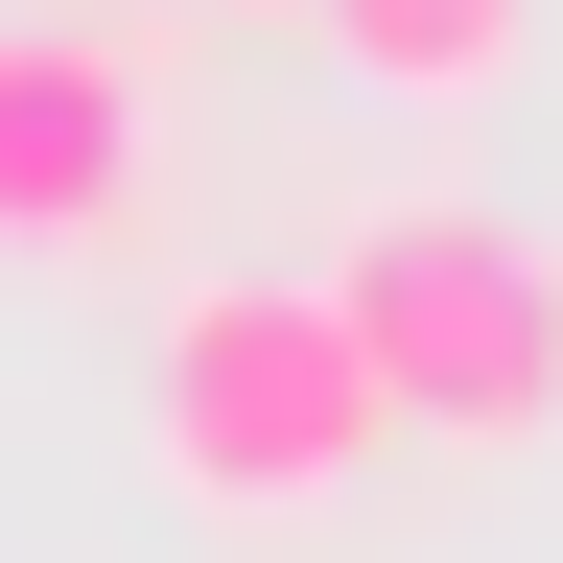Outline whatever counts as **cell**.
<instances>
[{"instance_id":"1","label":"cell","mask_w":563,"mask_h":563,"mask_svg":"<svg viewBox=\"0 0 563 563\" xmlns=\"http://www.w3.org/2000/svg\"><path fill=\"white\" fill-rule=\"evenodd\" d=\"M399 446V376L329 282H188L165 306V493L188 517H329Z\"/></svg>"},{"instance_id":"2","label":"cell","mask_w":563,"mask_h":563,"mask_svg":"<svg viewBox=\"0 0 563 563\" xmlns=\"http://www.w3.org/2000/svg\"><path fill=\"white\" fill-rule=\"evenodd\" d=\"M329 306L376 329V376H399L422 446H540L563 422V258L517 211H376L329 258Z\"/></svg>"},{"instance_id":"3","label":"cell","mask_w":563,"mask_h":563,"mask_svg":"<svg viewBox=\"0 0 563 563\" xmlns=\"http://www.w3.org/2000/svg\"><path fill=\"white\" fill-rule=\"evenodd\" d=\"M141 24H70V0H0V258H95L141 235Z\"/></svg>"},{"instance_id":"4","label":"cell","mask_w":563,"mask_h":563,"mask_svg":"<svg viewBox=\"0 0 563 563\" xmlns=\"http://www.w3.org/2000/svg\"><path fill=\"white\" fill-rule=\"evenodd\" d=\"M352 95H399V118H470V95H517V47H540V0H306Z\"/></svg>"},{"instance_id":"5","label":"cell","mask_w":563,"mask_h":563,"mask_svg":"<svg viewBox=\"0 0 563 563\" xmlns=\"http://www.w3.org/2000/svg\"><path fill=\"white\" fill-rule=\"evenodd\" d=\"M165 24H306V0H165Z\"/></svg>"}]
</instances>
